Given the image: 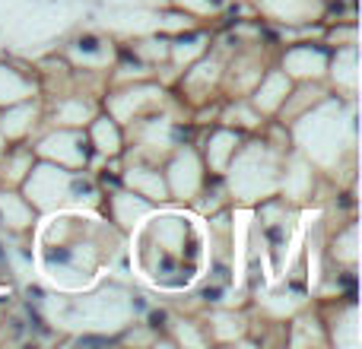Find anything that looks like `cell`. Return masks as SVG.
I'll list each match as a JSON object with an SVG mask.
<instances>
[]
</instances>
